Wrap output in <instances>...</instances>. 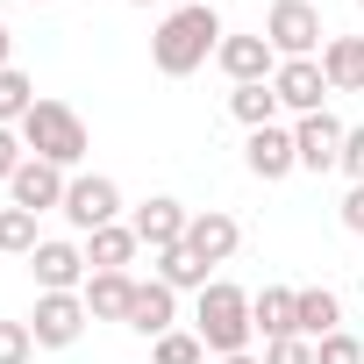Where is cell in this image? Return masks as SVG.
<instances>
[{"label": "cell", "instance_id": "1", "mask_svg": "<svg viewBox=\"0 0 364 364\" xmlns=\"http://www.w3.org/2000/svg\"><path fill=\"white\" fill-rule=\"evenodd\" d=\"M222 15H215V0H186L178 15H164L157 22V36H150V65L164 72V79H193L215 50H222Z\"/></svg>", "mask_w": 364, "mask_h": 364}, {"label": "cell", "instance_id": "2", "mask_svg": "<svg viewBox=\"0 0 364 364\" xmlns=\"http://www.w3.org/2000/svg\"><path fill=\"white\" fill-rule=\"evenodd\" d=\"M193 336L208 343V357H243L250 336H257V321H250V293L229 286V279H215V286L200 293V307H193Z\"/></svg>", "mask_w": 364, "mask_h": 364}, {"label": "cell", "instance_id": "3", "mask_svg": "<svg viewBox=\"0 0 364 364\" xmlns=\"http://www.w3.org/2000/svg\"><path fill=\"white\" fill-rule=\"evenodd\" d=\"M22 143H29V157H43V164H58V171H79V157H86V122H79L65 100H36V107L22 114Z\"/></svg>", "mask_w": 364, "mask_h": 364}, {"label": "cell", "instance_id": "4", "mask_svg": "<svg viewBox=\"0 0 364 364\" xmlns=\"http://www.w3.org/2000/svg\"><path fill=\"white\" fill-rule=\"evenodd\" d=\"M264 43L286 58H314L321 50V8L314 0H272V15H264Z\"/></svg>", "mask_w": 364, "mask_h": 364}, {"label": "cell", "instance_id": "5", "mask_svg": "<svg viewBox=\"0 0 364 364\" xmlns=\"http://www.w3.org/2000/svg\"><path fill=\"white\" fill-rule=\"evenodd\" d=\"M79 236H93V229H107V222H122V186L114 178H100V171H79L72 186H65V208H58Z\"/></svg>", "mask_w": 364, "mask_h": 364}, {"label": "cell", "instance_id": "6", "mask_svg": "<svg viewBox=\"0 0 364 364\" xmlns=\"http://www.w3.org/2000/svg\"><path fill=\"white\" fill-rule=\"evenodd\" d=\"M86 300L79 293H36V314H29V336H36V350H72L79 336H86Z\"/></svg>", "mask_w": 364, "mask_h": 364}, {"label": "cell", "instance_id": "7", "mask_svg": "<svg viewBox=\"0 0 364 364\" xmlns=\"http://www.w3.org/2000/svg\"><path fill=\"white\" fill-rule=\"evenodd\" d=\"M29 264H36V286H43V293H79V286L93 279V264H86V243H65V236H43Z\"/></svg>", "mask_w": 364, "mask_h": 364}, {"label": "cell", "instance_id": "8", "mask_svg": "<svg viewBox=\"0 0 364 364\" xmlns=\"http://www.w3.org/2000/svg\"><path fill=\"white\" fill-rule=\"evenodd\" d=\"M272 93H279V107H286V114H321V100H328L321 58H286V65L272 72Z\"/></svg>", "mask_w": 364, "mask_h": 364}, {"label": "cell", "instance_id": "9", "mask_svg": "<svg viewBox=\"0 0 364 364\" xmlns=\"http://www.w3.org/2000/svg\"><path fill=\"white\" fill-rule=\"evenodd\" d=\"M343 136H350V129H343L328 107H321V114H300V122H293L300 171H336V164H343Z\"/></svg>", "mask_w": 364, "mask_h": 364}, {"label": "cell", "instance_id": "10", "mask_svg": "<svg viewBox=\"0 0 364 364\" xmlns=\"http://www.w3.org/2000/svg\"><path fill=\"white\" fill-rule=\"evenodd\" d=\"M215 65H222V72H229L236 86H264V79L279 72V50L264 43V29H250V36H222Z\"/></svg>", "mask_w": 364, "mask_h": 364}, {"label": "cell", "instance_id": "11", "mask_svg": "<svg viewBox=\"0 0 364 364\" xmlns=\"http://www.w3.org/2000/svg\"><path fill=\"white\" fill-rule=\"evenodd\" d=\"M243 164H250V178H264V186H279L286 171H300V150H293V129H250V143H243Z\"/></svg>", "mask_w": 364, "mask_h": 364}, {"label": "cell", "instance_id": "12", "mask_svg": "<svg viewBox=\"0 0 364 364\" xmlns=\"http://www.w3.org/2000/svg\"><path fill=\"white\" fill-rule=\"evenodd\" d=\"M236 243H243V229H236V215H222V208H200L193 222H186V250L215 272V264H229L236 257Z\"/></svg>", "mask_w": 364, "mask_h": 364}, {"label": "cell", "instance_id": "13", "mask_svg": "<svg viewBox=\"0 0 364 364\" xmlns=\"http://www.w3.org/2000/svg\"><path fill=\"white\" fill-rule=\"evenodd\" d=\"M186 222H193V215L178 208L171 193H150L129 229H136V243H150V257H157V250H171V243H186Z\"/></svg>", "mask_w": 364, "mask_h": 364}, {"label": "cell", "instance_id": "14", "mask_svg": "<svg viewBox=\"0 0 364 364\" xmlns=\"http://www.w3.org/2000/svg\"><path fill=\"white\" fill-rule=\"evenodd\" d=\"M65 186H72V178H65L58 164H43V157H29V164L8 178L15 208H29V215H50V208H65Z\"/></svg>", "mask_w": 364, "mask_h": 364}, {"label": "cell", "instance_id": "15", "mask_svg": "<svg viewBox=\"0 0 364 364\" xmlns=\"http://www.w3.org/2000/svg\"><path fill=\"white\" fill-rule=\"evenodd\" d=\"M79 300H86L93 321H129V307H136V279H129V272H93V279L79 286Z\"/></svg>", "mask_w": 364, "mask_h": 364}, {"label": "cell", "instance_id": "16", "mask_svg": "<svg viewBox=\"0 0 364 364\" xmlns=\"http://www.w3.org/2000/svg\"><path fill=\"white\" fill-rule=\"evenodd\" d=\"M171 321H178V293L164 286V279H150V286H136V307H129V328L136 336H171Z\"/></svg>", "mask_w": 364, "mask_h": 364}, {"label": "cell", "instance_id": "17", "mask_svg": "<svg viewBox=\"0 0 364 364\" xmlns=\"http://www.w3.org/2000/svg\"><path fill=\"white\" fill-rule=\"evenodd\" d=\"M293 328H300L307 343L336 336V328H343V300H336L328 286H300V300H293Z\"/></svg>", "mask_w": 364, "mask_h": 364}, {"label": "cell", "instance_id": "18", "mask_svg": "<svg viewBox=\"0 0 364 364\" xmlns=\"http://www.w3.org/2000/svg\"><path fill=\"white\" fill-rule=\"evenodd\" d=\"M136 250H143V243H136V229H129V222H107V229H93V236H86V264H93V272H129V264H136Z\"/></svg>", "mask_w": 364, "mask_h": 364}, {"label": "cell", "instance_id": "19", "mask_svg": "<svg viewBox=\"0 0 364 364\" xmlns=\"http://www.w3.org/2000/svg\"><path fill=\"white\" fill-rule=\"evenodd\" d=\"M293 286H264V293H250V321H257V336L264 343H279V336H300L293 328Z\"/></svg>", "mask_w": 364, "mask_h": 364}, {"label": "cell", "instance_id": "20", "mask_svg": "<svg viewBox=\"0 0 364 364\" xmlns=\"http://www.w3.org/2000/svg\"><path fill=\"white\" fill-rule=\"evenodd\" d=\"M157 279L171 286V293H208L215 279H208V264L186 250V243H171V250H157Z\"/></svg>", "mask_w": 364, "mask_h": 364}, {"label": "cell", "instance_id": "21", "mask_svg": "<svg viewBox=\"0 0 364 364\" xmlns=\"http://www.w3.org/2000/svg\"><path fill=\"white\" fill-rule=\"evenodd\" d=\"M229 114H236L243 129H272V122H279V93H272V79H264V86H236V93H229Z\"/></svg>", "mask_w": 364, "mask_h": 364}, {"label": "cell", "instance_id": "22", "mask_svg": "<svg viewBox=\"0 0 364 364\" xmlns=\"http://www.w3.org/2000/svg\"><path fill=\"white\" fill-rule=\"evenodd\" d=\"M36 215L29 208H0V257H36Z\"/></svg>", "mask_w": 364, "mask_h": 364}, {"label": "cell", "instance_id": "23", "mask_svg": "<svg viewBox=\"0 0 364 364\" xmlns=\"http://www.w3.org/2000/svg\"><path fill=\"white\" fill-rule=\"evenodd\" d=\"M36 107V86L8 65V72H0V129H22V114Z\"/></svg>", "mask_w": 364, "mask_h": 364}, {"label": "cell", "instance_id": "24", "mask_svg": "<svg viewBox=\"0 0 364 364\" xmlns=\"http://www.w3.org/2000/svg\"><path fill=\"white\" fill-rule=\"evenodd\" d=\"M150 357H157V364H208V343H200L193 328H171V336L150 343Z\"/></svg>", "mask_w": 364, "mask_h": 364}, {"label": "cell", "instance_id": "25", "mask_svg": "<svg viewBox=\"0 0 364 364\" xmlns=\"http://www.w3.org/2000/svg\"><path fill=\"white\" fill-rule=\"evenodd\" d=\"M350 50H357V36H328V43H321V79H328V93H350Z\"/></svg>", "mask_w": 364, "mask_h": 364}, {"label": "cell", "instance_id": "26", "mask_svg": "<svg viewBox=\"0 0 364 364\" xmlns=\"http://www.w3.org/2000/svg\"><path fill=\"white\" fill-rule=\"evenodd\" d=\"M29 357H36L29 321H0V364H29Z\"/></svg>", "mask_w": 364, "mask_h": 364}, {"label": "cell", "instance_id": "27", "mask_svg": "<svg viewBox=\"0 0 364 364\" xmlns=\"http://www.w3.org/2000/svg\"><path fill=\"white\" fill-rule=\"evenodd\" d=\"M314 364H364V343L336 328V336H321V343H314Z\"/></svg>", "mask_w": 364, "mask_h": 364}, {"label": "cell", "instance_id": "28", "mask_svg": "<svg viewBox=\"0 0 364 364\" xmlns=\"http://www.w3.org/2000/svg\"><path fill=\"white\" fill-rule=\"evenodd\" d=\"M264 364H314V343L307 336H279V343H264Z\"/></svg>", "mask_w": 364, "mask_h": 364}, {"label": "cell", "instance_id": "29", "mask_svg": "<svg viewBox=\"0 0 364 364\" xmlns=\"http://www.w3.org/2000/svg\"><path fill=\"white\" fill-rule=\"evenodd\" d=\"M29 164V143H22V129H0V186Z\"/></svg>", "mask_w": 364, "mask_h": 364}, {"label": "cell", "instance_id": "30", "mask_svg": "<svg viewBox=\"0 0 364 364\" xmlns=\"http://www.w3.org/2000/svg\"><path fill=\"white\" fill-rule=\"evenodd\" d=\"M336 171H350V186H364V122L343 136V164H336Z\"/></svg>", "mask_w": 364, "mask_h": 364}, {"label": "cell", "instance_id": "31", "mask_svg": "<svg viewBox=\"0 0 364 364\" xmlns=\"http://www.w3.org/2000/svg\"><path fill=\"white\" fill-rule=\"evenodd\" d=\"M343 229L364 236V186H350V200H343Z\"/></svg>", "mask_w": 364, "mask_h": 364}, {"label": "cell", "instance_id": "32", "mask_svg": "<svg viewBox=\"0 0 364 364\" xmlns=\"http://www.w3.org/2000/svg\"><path fill=\"white\" fill-rule=\"evenodd\" d=\"M350 93H364V36H357V50H350Z\"/></svg>", "mask_w": 364, "mask_h": 364}, {"label": "cell", "instance_id": "33", "mask_svg": "<svg viewBox=\"0 0 364 364\" xmlns=\"http://www.w3.org/2000/svg\"><path fill=\"white\" fill-rule=\"evenodd\" d=\"M8 43H15V36H8V22H0V72H8Z\"/></svg>", "mask_w": 364, "mask_h": 364}, {"label": "cell", "instance_id": "34", "mask_svg": "<svg viewBox=\"0 0 364 364\" xmlns=\"http://www.w3.org/2000/svg\"><path fill=\"white\" fill-rule=\"evenodd\" d=\"M215 364H264V357H250V350H243V357H215Z\"/></svg>", "mask_w": 364, "mask_h": 364}, {"label": "cell", "instance_id": "35", "mask_svg": "<svg viewBox=\"0 0 364 364\" xmlns=\"http://www.w3.org/2000/svg\"><path fill=\"white\" fill-rule=\"evenodd\" d=\"M129 8H157V0H129Z\"/></svg>", "mask_w": 364, "mask_h": 364}, {"label": "cell", "instance_id": "36", "mask_svg": "<svg viewBox=\"0 0 364 364\" xmlns=\"http://www.w3.org/2000/svg\"><path fill=\"white\" fill-rule=\"evenodd\" d=\"M29 8H50V0H29Z\"/></svg>", "mask_w": 364, "mask_h": 364}, {"label": "cell", "instance_id": "37", "mask_svg": "<svg viewBox=\"0 0 364 364\" xmlns=\"http://www.w3.org/2000/svg\"><path fill=\"white\" fill-rule=\"evenodd\" d=\"M357 293H364V272H357Z\"/></svg>", "mask_w": 364, "mask_h": 364}, {"label": "cell", "instance_id": "38", "mask_svg": "<svg viewBox=\"0 0 364 364\" xmlns=\"http://www.w3.org/2000/svg\"><path fill=\"white\" fill-rule=\"evenodd\" d=\"M357 8H364V0H357Z\"/></svg>", "mask_w": 364, "mask_h": 364}]
</instances>
